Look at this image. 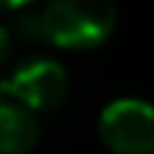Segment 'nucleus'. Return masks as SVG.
<instances>
[{
  "label": "nucleus",
  "mask_w": 154,
  "mask_h": 154,
  "mask_svg": "<svg viewBox=\"0 0 154 154\" xmlns=\"http://www.w3.org/2000/svg\"><path fill=\"white\" fill-rule=\"evenodd\" d=\"M41 16L43 41L68 51L97 49L116 30L114 0H46Z\"/></svg>",
  "instance_id": "1"
},
{
  "label": "nucleus",
  "mask_w": 154,
  "mask_h": 154,
  "mask_svg": "<svg viewBox=\"0 0 154 154\" xmlns=\"http://www.w3.org/2000/svg\"><path fill=\"white\" fill-rule=\"evenodd\" d=\"M11 35L24 41V43H38L43 41V16H41V8H35L32 3L30 5H22L14 11V22L8 24Z\"/></svg>",
  "instance_id": "5"
},
{
  "label": "nucleus",
  "mask_w": 154,
  "mask_h": 154,
  "mask_svg": "<svg viewBox=\"0 0 154 154\" xmlns=\"http://www.w3.org/2000/svg\"><path fill=\"white\" fill-rule=\"evenodd\" d=\"M8 97L30 108L32 114L54 111L68 97V70L62 62L51 57H30L22 65L14 68V73L5 79Z\"/></svg>",
  "instance_id": "3"
},
{
  "label": "nucleus",
  "mask_w": 154,
  "mask_h": 154,
  "mask_svg": "<svg viewBox=\"0 0 154 154\" xmlns=\"http://www.w3.org/2000/svg\"><path fill=\"white\" fill-rule=\"evenodd\" d=\"M11 51H14V35H11L8 24H5V22H0V68L8 62Z\"/></svg>",
  "instance_id": "6"
},
{
  "label": "nucleus",
  "mask_w": 154,
  "mask_h": 154,
  "mask_svg": "<svg viewBox=\"0 0 154 154\" xmlns=\"http://www.w3.org/2000/svg\"><path fill=\"white\" fill-rule=\"evenodd\" d=\"M97 133L114 154H154V106L141 97H119L100 111Z\"/></svg>",
  "instance_id": "2"
},
{
  "label": "nucleus",
  "mask_w": 154,
  "mask_h": 154,
  "mask_svg": "<svg viewBox=\"0 0 154 154\" xmlns=\"http://www.w3.org/2000/svg\"><path fill=\"white\" fill-rule=\"evenodd\" d=\"M38 116L22 103L5 97L0 103V154H30L38 146Z\"/></svg>",
  "instance_id": "4"
},
{
  "label": "nucleus",
  "mask_w": 154,
  "mask_h": 154,
  "mask_svg": "<svg viewBox=\"0 0 154 154\" xmlns=\"http://www.w3.org/2000/svg\"><path fill=\"white\" fill-rule=\"evenodd\" d=\"M32 0H0V8L3 11H16V8H22V5H30Z\"/></svg>",
  "instance_id": "7"
},
{
  "label": "nucleus",
  "mask_w": 154,
  "mask_h": 154,
  "mask_svg": "<svg viewBox=\"0 0 154 154\" xmlns=\"http://www.w3.org/2000/svg\"><path fill=\"white\" fill-rule=\"evenodd\" d=\"M5 97H8V84H5V76L0 73V103H3Z\"/></svg>",
  "instance_id": "8"
}]
</instances>
